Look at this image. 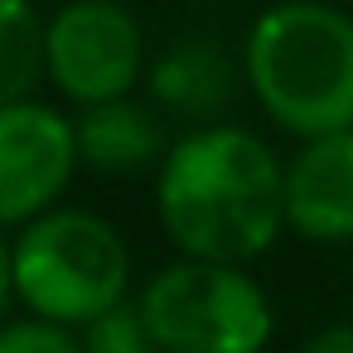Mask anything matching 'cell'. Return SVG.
I'll list each match as a JSON object with an SVG mask.
<instances>
[{"label": "cell", "instance_id": "6da1fadb", "mask_svg": "<svg viewBox=\"0 0 353 353\" xmlns=\"http://www.w3.org/2000/svg\"><path fill=\"white\" fill-rule=\"evenodd\" d=\"M155 208L179 256L237 261L271 252L285 223V165L247 131L203 121L155 165Z\"/></svg>", "mask_w": 353, "mask_h": 353}, {"label": "cell", "instance_id": "7a4b0ae2", "mask_svg": "<svg viewBox=\"0 0 353 353\" xmlns=\"http://www.w3.org/2000/svg\"><path fill=\"white\" fill-rule=\"evenodd\" d=\"M242 83L290 136L353 126V15L329 0H281L242 44Z\"/></svg>", "mask_w": 353, "mask_h": 353}, {"label": "cell", "instance_id": "3957f363", "mask_svg": "<svg viewBox=\"0 0 353 353\" xmlns=\"http://www.w3.org/2000/svg\"><path fill=\"white\" fill-rule=\"evenodd\" d=\"M15 295L30 314L83 329L131 300V252L88 208H49L15 232Z\"/></svg>", "mask_w": 353, "mask_h": 353}, {"label": "cell", "instance_id": "277c9868", "mask_svg": "<svg viewBox=\"0 0 353 353\" xmlns=\"http://www.w3.org/2000/svg\"><path fill=\"white\" fill-rule=\"evenodd\" d=\"M141 314L160 353H261L271 339V300L237 261L179 256L141 290Z\"/></svg>", "mask_w": 353, "mask_h": 353}, {"label": "cell", "instance_id": "5b68a950", "mask_svg": "<svg viewBox=\"0 0 353 353\" xmlns=\"http://www.w3.org/2000/svg\"><path fill=\"white\" fill-rule=\"evenodd\" d=\"M44 78L78 107L131 97L145 78V34L121 0H63L44 25Z\"/></svg>", "mask_w": 353, "mask_h": 353}, {"label": "cell", "instance_id": "8992f818", "mask_svg": "<svg viewBox=\"0 0 353 353\" xmlns=\"http://www.w3.org/2000/svg\"><path fill=\"white\" fill-rule=\"evenodd\" d=\"M78 165V126L59 107L39 97L0 107V228H25L59 208Z\"/></svg>", "mask_w": 353, "mask_h": 353}, {"label": "cell", "instance_id": "52a82bcc", "mask_svg": "<svg viewBox=\"0 0 353 353\" xmlns=\"http://www.w3.org/2000/svg\"><path fill=\"white\" fill-rule=\"evenodd\" d=\"M285 223L305 242H353V126L310 136L285 160Z\"/></svg>", "mask_w": 353, "mask_h": 353}, {"label": "cell", "instance_id": "ba28073f", "mask_svg": "<svg viewBox=\"0 0 353 353\" xmlns=\"http://www.w3.org/2000/svg\"><path fill=\"white\" fill-rule=\"evenodd\" d=\"M78 155L83 165L102 170V174H136L165 160V131L155 121L150 107L117 97V102H97L78 112Z\"/></svg>", "mask_w": 353, "mask_h": 353}, {"label": "cell", "instance_id": "9c48e42d", "mask_svg": "<svg viewBox=\"0 0 353 353\" xmlns=\"http://www.w3.org/2000/svg\"><path fill=\"white\" fill-rule=\"evenodd\" d=\"M150 92L160 107H170L179 117L213 121L232 102V63L208 39L174 44L165 59L150 63Z\"/></svg>", "mask_w": 353, "mask_h": 353}, {"label": "cell", "instance_id": "30bf717a", "mask_svg": "<svg viewBox=\"0 0 353 353\" xmlns=\"http://www.w3.org/2000/svg\"><path fill=\"white\" fill-rule=\"evenodd\" d=\"M44 25L30 0H0V107L34 97L44 78Z\"/></svg>", "mask_w": 353, "mask_h": 353}, {"label": "cell", "instance_id": "8fae6325", "mask_svg": "<svg viewBox=\"0 0 353 353\" xmlns=\"http://www.w3.org/2000/svg\"><path fill=\"white\" fill-rule=\"evenodd\" d=\"M78 339H83V353H160V343L141 314V300H121L107 314L88 319L78 329Z\"/></svg>", "mask_w": 353, "mask_h": 353}, {"label": "cell", "instance_id": "7c38bea8", "mask_svg": "<svg viewBox=\"0 0 353 353\" xmlns=\"http://www.w3.org/2000/svg\"><path fill=\"white\" fill-rule=\"evenodd\" d=\"M0 353H83V339L54 319H6L0 324Z\"/></svg>", "mask_w": 353, "mask_h": 353}, {"label": "cell", "instance_id": "4fadbf2b", "mask_svg": "<svg viewBox=\"0 0 353 353\" xmlns=\"http://www.w3.org/2000/svg\"><path fill=\"white\" fill-rule=\"evenodd\" d=\"M10 300L15 295V242H6V228H0V324L10 319Z\"/></svg>", "mask_w": 353, "mask_h": 353}, {"label": "cell", "instance_id": "5bb4252c", "mask_svg": "<svg viewBox=\"0 0 353 353\" xmlns=\"http://www.w3.org/2000/svg\"><path fill=\"white\" fill-rule=\"evenodd\" d=\"M300 353H353V324H329L314 339H305Z\"/></svg>", "mask_w": 353, "mask_h": 353}]
</instances>
